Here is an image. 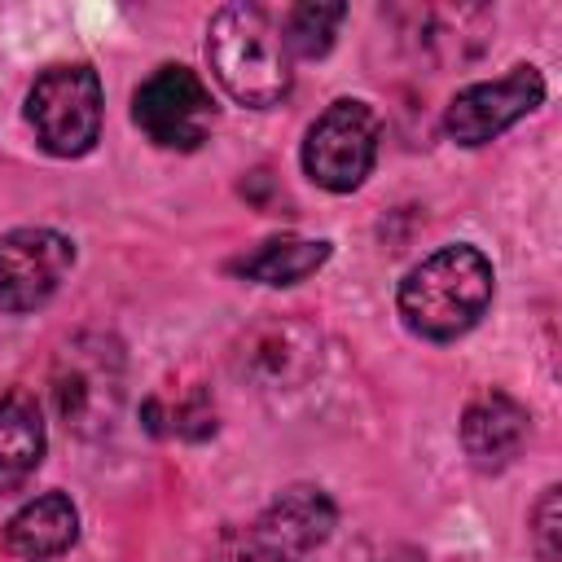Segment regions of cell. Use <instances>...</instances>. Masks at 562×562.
<instances>
[{"label":"cell","mask_w":562,"mask_h":562,"mask_svg":"<svg viewBox=\"0 0 562 562\" xmlns=\"http://www.w3.org/2000/svg\"><path fill=\"white\" fill-rule=\"evenodd\" d=\"M544 101V75L536 66H514L501 79L461 88L443 110V132L457 145H487Z\"/></svg>","instance_id":"9"},{"label":"cell","mask_w":562,"mask_h":562,"mask_svg":"<svg viewBox=\"0 0 562 562\" xmlns=\"http://www.w3.org/2000/svg\"><path fill=\"white\" fill-rule=\"evenodd\" d=\"M26 123L53 158H79L101 136V79L83 61L48 66L26 92Z\"/></svg>","instance_id":"5"},{"label":"cell","mask_w":562,"mask_h":562,"mask_svg":"<svg viewBox=\"0 0 562 562\" xmlns=\"http://www.w3.org/2000/svg\"><path fill=\"white\" fill-rule=\"evenodd\" d=\"M75 268V241L57 228H13L0 237V312L44 307Z\"/></svg>","instance_id":"8"},{"label":"cell","mask_w":562,"mask_h":562,"mask_svg":"<svg viewBox=\"0 0 562 562\" xmlns=\"http://www.w3.org/2000/svg\"><path fill=\"white\" fill-rule=\"evenodd\" d=\"M378 132H382V123H378L373 105H364L356 97L325 105V114L303 136L307 180L329 189V193L360 189L364 176L373 171V158H378Z\"/></svg>","instance_id":"6"},{"label":"cell","mask_w":562,"mask_h":562,"mask_svg":"<svg viewBox=\"0 0 562 562\" xmlns=\"http://www.w3.org/2000/svg\"><path fill=\"white\" fill-rule=\"evenodd\" d=\"M79 536V509L61 492H44L26 501L9 522H4V549L26 562H48L66 553Z\"/></svg>","instance_id":"12"},{"label":"cell","mask_w":562,"mask_h":562,"mask_svg":"<svg viewBox=\"0 0 562 562\" xmlns=\"http://www.w3.org/2000/svg\"><path fill=\"white\" fill-rule=\"evenodd\" d=\"M53 413L75 435H101L114 426L123 404V356L110 338L83 334L61 347L48 378Z\"/></svg>","instance_id":"4"},{"label":"cell","mask_w":562,"mask_h":562,"mask_svg":"<svg viewBox=\"0 0 562 562\" xmlns=\"http://www.w3.org/2000/svg\"><path fill=\"white\" fill-rule=\"evenodd\" d=\"M136 127L162 149H198L215 123V97L189 66H158L132 97Z\"/></svg>","instance_id":"7"},{"label":"cell","mask_w":562,"mask_h":562,"mask_svg":"<svg viewBox=\"0 0 562 562\" xmlns=\"http://www.w3.org/2000/svg\"><path fill=\"white\" fill-rule=\"evenodd\" d=\"M325 259H329V241L285 233V237H268V241H259L250 255L233 259L228 268H233L237 277H246V281H263V285H294V281L312 277Z\"/></svg>","instance_id":"14"},{"label":"cell","mask_w":562,"mask_h":562,"mask_svg":"<svg viewBox=\"0 0 562 562\" xmlns=\"http://www.w3.org/2000/svg\"><path fill=\"white\" fill-rule=\"evenodd\" d=\"M316 360H321V342L316 329L303 321H268L250 329V338L241 342V364L268 386L303 382L316 369Z\"/></svg>","instance_id":"11"},{"label":"cell","mask_w":562,"mask_h":562,"mask_svg":"<svg viewBox=\"0 0 562 562\" xmlns=\"http://www.w3.org/2000/svg\"><path fill=\"white\" fill-rule=\"evenodd\" d=\"M496 290V272L479 246H439L422 263H413L400 281L395 307L400 321L430 342H452L479 325Z\"/></svg>","instance_id":"2"},{"label":"cell","mask_w":562,"mask_h":562,"mask_svg":"<svg viewBox=\"0 0 562 562\" xmlns=\"http://www.w3.org/2000/svg\"><path fill=\"white\" fill-rule=\"evenodd\" d=\"M44 413L35 395L4 391L0 395V496L18 492L44 461Z\"/></svg>","instance_id":"13"},{"label":"cell","mask_w":562,"mask_h":562,"mask_svg":"<svg viewBox=\"0 0 562 562\" xmlns=\"http://www.w3.org/2000/svg\"><path fill=\"white\" fill-rule=\"evenodd\" d=\"M558 536H562V505H558V487L549 483L531 509V549L540 562H558V553H562Z\"/></svg>","instance_id":"16"},{"label":"cell","mask_w":562,"mask_h":562,"mask_svg":"<svg viewBox=\"0 0 562 562\" xmlns=\"http://www.w3.org/2000/svg\"><path fill=\"white\" fill-rule=\"evenodd\" d=\"M527 430H531L527 408L496 386L479 391L461 413V448H465L470 465L483 474L514 465V457L527 443Z\"/></svg>","instance_id":"10"},{"label":"cell","mask_w":562,"mask_h":562,"mask_svg":"<svg viewBox=\"0 0 562 562\" xmlns=\"http://www.w3.org/2000/svg\"><path fill=\"white\" fill-rule=\"evenodd\" d=\"M338 522L334 501L321 487H285L255 522L228 527L215 544V562H303L329 540Z\"/></svg>","instance_id":"3"},{"label":"cell","mask_w":562,"mask_h":562,"mask_svg":"<svg viewBox=\"0 0 562 562\" xmlns=\"http://www.w3.org/2000/svg\"><path fill=\"white\" fill-rule=\"evenodd\" d=\"M206 61L220 88L255 110H268L294 88V57L285 48L281 18L263 4H224L206 26Z\"/></svg>","instance_id":"1"},{"label":"cell","mask_w":562,"mask_h":562,"mask_svg":"<svg viewBox=\"0 0 562 562\" xmlns=\"http://www.w3.org/2000/svg\"><path fill=\"white\" fill-rule=\"evenodd\" d=\"M342 18H347V9H342V4H316V0L294 4V9L281 18V31H285V48H290V57H307V61L325 57V53L334 48V31H338V22H342Z\"/></svg>","instance_id":"15"}]
</instances>
